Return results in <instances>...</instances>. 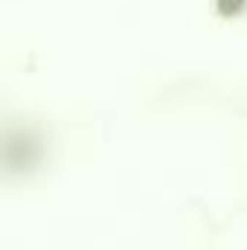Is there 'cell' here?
I'll list each match as a JSON object with an SVG mask.
<instances>
[{
  "label": "cell",
  "mask_w": 247,
  "mask_h": 250,
  "mask_svg": "<svg viewBox=\"0 0 247 250\" xmlns=\"http://www.w3.org/2000/svg\"><path fill=\"white\" fill-rule=\"evenodd\" d=\"M245 6H247V0H215V9H218V15H224V18H233V15H239Z\"/></svg>",
  "instance_id": "cell-1"
}]
</instances>
